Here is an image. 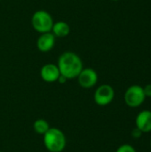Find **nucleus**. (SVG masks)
<instances>
[{
	"mask_svg": "<svg viewBox=\"0 0 151 152\" xmlns=\"http://www.w3.org/2000/svg\"><path fill=\"white\" fill-rule=\"evenodd\" d=\"M116 152H137L136 150L131 145V144H128V143H125V144H122L120 145L117 149Z\"/></svg>",
	"mask_w": 151,
	"mask_h": 152,
	"instance_id": "12",
	"label": "nucleus"
},
{
	"mask_svg": "<svg viewBox=\"0 0 151 152\" xmlns=\"http://www.w3.org/2000/svg\"><path fill=\"white\" fill-rule=\"evenodd\" d=\"M143 91L145 94L146 98H151V84H148L147 86H145L143 87Z\"/></svg>",
	"mask_w": 151,
	"mask_h": 152,
	"instance_id": "14",
	"label": "nucleus"
},
{
	"mask_svg": "<svg viewBox=\"0 0 151 152\" xmlns=\"http://www.w3.org/2000/svg\"><path fill=\"white\" fill-rule=\"evenodd\" d=\"M67 81H68V79H67L64 76H62V75H61V76L59 77L58 80H57V82L60 83V84H65Z\"/></svg>",
	"mask_w": 151,
	"mask_h": 152,
	"instance_id": "15",
	"label": "nucleus"
},
{
	"mask_svg": "<svg viewBox=\"0 0 151 152\" xmlns=\"http://www.w3.org/2000/svg\"><path fill=\"white\" fill-rule=\"evenodd\" d=\"M0 1H1V0H0Z\"/></svg>",
	"mask_w": 151,
	"mask_h": 152,
	"instance_id": "19",
	"label": "nucleus"
},
{
	"mask_svg": "<svg viewBox=\"0 0 151 152\" xmlns=\"http://www.w3.org/2000/svg\"><path fill=\"white\" fill-rule=\"evenodd\" d=\"M53 22L54 21L51 13L44 10L36 11L31 17L32 28L39 34L51 32Z\"/></svg>",
	"mask_w": 151,
	"mask_h": 152,
	"instance_id": "3",
	"label": "nucleus"
},
{
	"mask_svg": "<svg viewBox=\"0 0 151 152\" xmlns=\"http://www.w3.org/2000/svg\"><path fill=\"white\" fill-rule=\"evenodd\" d=\"M44 145L49 152H62L67 144L65 134L57 127H50L43 135Z\"/></svg>",
	"mask_w": 151,
	"mask_h": 152,
	"instance_id": "2",
	"label": "nucleus"
},
{
	"mask_svg": "<svg viewBox=\"0 0 151 152\" xmlns=\"http://www.w3.org/2000/svg\"><path fill=\"white\" fill-rule=\"evenodd\" d=\"M60 76L61 73L57 64L46 63L40 69V77L43 81L46 83L57 82Z\"/></svg>",
	"mask_w": 151,
	"mask_h": 152,
	"instance_id": "7",
	"label": "nucleus"
},
{
	"mask_svg": "<svg viewBox=\"0 0 151 152\" xmlns=\"http://www.w3.org/2000/svg\"><path fill=\"white\" fill-rule=\"evenodd\" d=\"M54 37L57 38H63L66 37L69 35L70 33V27L69 25L63 21V20H59L56 22H53L52 31H51Z\"/></svg>",
	"mask_w": 151,
	"mask_h": 152,
	"instance_id": "10",
	"label": "nucleus"
},
{
	"mask_svg": "<svg viewBox=\"0 0 151 152\" xmlns=\"http://www.w3.org/2000/svg\"><path fill=\"white\" fill-rule=\"evenodd\" d=\"M50 127L51 126H50L49 123L43 118L36 119L33 124L34 132L37 134H40V135H44L49 130Z\"/></svg>",
	"mask_w": 151,
	"mask_h": 152,
	"instance_id": "11",
	"label": "nucleus"
},
{
	"mask_svg": "<svg viewBox=\"0 0 151 152\" xmlns=\"http://www.w3.org/2000/svg\"><path fill=\"white\" fill-rule=\"evenodd\" d=\"M135 127L142 132L148 134L151 132V110H144L139 112L135 118Z\"/></svg>",
	"mask_w": 151,
	"mask_h": 152,
	"instance_id": "9",
	"label": "nucleus"
},
{
	"mask_svg": "<svg viewBox=\"0 0 151 152\" xmlns=\"http://www.w3.org/2000/svg\"><path fill=\"white\" fill-rule=\"evenodd\" d=\"M0 152H2V151H0Z\"/></svg>",
	"mask_w": 151,
	"mask_h": 152,
	"instance_id": "18",
	"label": "nucleus"
},
{
	"mask_svg": "<svg viewBox=\"0 0 151 152\" xmlns=\"http://www.w3.org/2000/svg\"><path fill=\"white\" fill-rule=\"evenodd\" d=\"M57 66L61 75L64 76L68 80L77 78L84 69L83 61L80 56L70 51L64 52L59 56Z\"/></svg>",
	"mask_w": 151,
	"mask_h": 152,
	"instance_id": "1",
	"label": "nucleus"
},
{
	"mask_svg": "<svg viewBox=\"0 0 151 152\" xmlns=\"http://www.w3.org/2000/svg\"><path fill=\"white\" fill-rule=\"evenodd\" d=\"M115 98V90L114 88L107 84L101 85L97 87L93 94L94 102L101 107L108 106L110 104Z\"/></svg>",
	"mask_w": 151,
	"mask_h": 152,
	"instance_id": "5",
	"label": "nucleus"
},
{
	"mask_svg": "<svg viewBox=\"0 0 151 152\" xmlns=\"http://www.w3.org/2000/svg\"><path fill=\"white\" fill-rule=\"evenodd\" d=\"M150 148H151V140H150Z\"/></svg>",
	"mask_w": 151,
	"mask_h": 152,
	"instance_id": "17",
	"label": "nucleus"
},
{
	"mask_svg": "<svg viewBox=\"0 0 151 152\" xmlns=\"http://www.w3.org/2000/svg\"><path fill=\"white\" fill-rule=\"evenodd\" d=\"M146 96L143 87L139 85H133L129 86L124 95L125 104L130 108H138L145 102Z\"/></svg>",
	"mask_w": 151,
	"mask_h": 152,
	"instance_id": "4",
	"label": "nucleus"
},
{
	"mask_svg": "<svg viewBox=\"0 0 151 152\" xmlns=\"http://www.w3.org/2000/svg\"><path fill=\"white\" fill-rule=\"evenodd\" d=\"M111 1H114V2H117V1H119V0H111Z\"/></svg>",
	"mask_w": 151,
	"mask_h": 152,
	"instance_id": "16",
	"label": "nucleus"
},
{
	"mask_svg": "<svg viewBox=\"0 0 151 152\" xmlns=\"http://www.w3.org/2000/svg\"><path fill=\"white\" fill-rule=\"evenodd\" d=\"M131 135H132V137H133V139L137 140V139H139V138L142 137V132L141 130H139L137 127H135V128L133 129V131H132V133H131Z\"/></svg>",
	"mask_w": 151,
	"mask_h": 152,
	"instance_id": "13",
	"label": "nucleus"
},
{
	"mask_svg": "<svg viewBox=\"0 0 151 152\" xmlns=\"http://www.w3.org/2000/svg\"><path fill=\"white\" fill-rule=\"evenodd\" d=\"M78 85L84 89H91L98 82V74L92 68H84L77 77Z\"/></svg>",
	"mask_w": 151,
	"mask_h": 152,
	"instance_id": "6",
	"label": "nucleus"
},
{
	"mask_svg": "<svg viewBox=\"0 0 151 152\" xmlns=\"http://www.w3.org/2000/svg\"><path fill=\"white\" fill-rule=\"evenodd\" d=\"M55 42L56 37L52 32L43 33L36 39V47L41 53H48L53 49Z\"/></svg>",
	"mask_w": 151,
	"mask_h": 152,
	"instance_id": "8",
	"label": "nucleus"
}]
</instances>
